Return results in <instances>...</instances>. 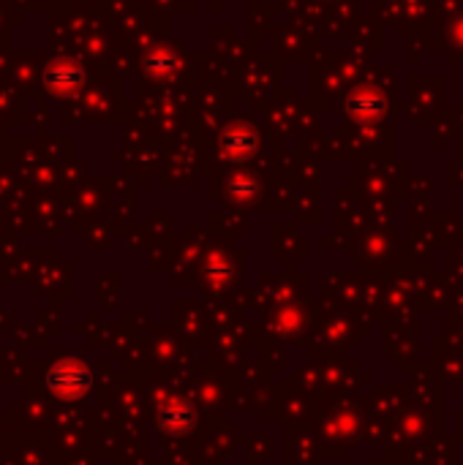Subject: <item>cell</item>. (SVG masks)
I'll return each instance as SVG.
<instances>
[{
  "mask_svg": "<svg viewBox=\"0 0 463 465\" xmlns=\"http://www.w3.org/2000/svg\"><path fill=\"white\" fill-rule=\"evenodd\" d=\"M82 82V71L76 65H52L46 71V84L52 90H74Z\"/></svg>",
  "mask_w": 463,
  "mask_h": 465,
  "instance_id": "obj_1",
  "label": "cell"
},
{
  "mask_svg": "<svg viewBox=\"0 0 463 465\" xmlns=\"http://www.w3.org/2000/svg\"><path fill=\"white\" fill-rule=\"evenodd\" d=\"M349 109L357 117H377V114L385 112V101L377 93H360V95H355L349 101Z\"/></svg>",
  "mask_w": 463,
  "mask_h": 465,
  "instance_id": "obj_2",
  "label": "cell"
},
{
  "mask_svg": "<svg viewBox=\"0 0 463 465\" xmlns=\"http://www.w3.org/2000/svg\"><path fill=\"white\" fill-rule=\"evenodd\" d=\"M147 68L161 74V71H172V57H166V52H156L147 57Z\"/></svg>",
  "mask_w": 463,
  "mask_h": 465,
  "instance_id": "obj_3",
  "label": "cell"
}]
</instances>
